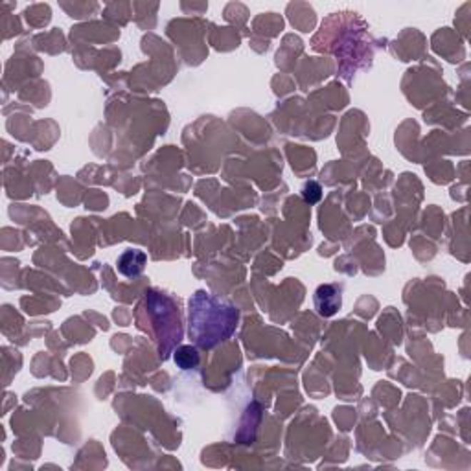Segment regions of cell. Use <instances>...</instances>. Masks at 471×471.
Returning <instances> with one entry per match:
<instances>
[{
	"label": "cell",
	"instance_id": "6da1fadb",
	"mask_svg": "<svg viewBox=\"0 0 471 471\" xmlns=\"http://www.w3.org/2000/svg\"><path fill=\"white\" fill-rule=\"evenodd\" d=\"M238 311L231 305H223L206 293H196L190 300V335L203 348H212L219 340H225L234 332Z\"/></svg>",
	"mask_w": 471,
	"mask_h": 471
},
{
	"label": "cell",
	"instance_id": "7a4b0ae2",
	"mask_svg": "<svg viewBox=\"0 0 471 471\" xmlns=\"http://www.w3.org/2000/svg\"><path fill=\"white\" fill-rule=\"evenodd\" d=\"M340 288L332 284L320 285L315 293V305H317V311H319L323 317H332L337 313V310L340 308Z\"/></svg>",
	"mask_w": 471,
	"mask_h": 471
},
{
	"label": "cell",
	"instance_id": "3957f363",
	"mask_svg": "<svg viewBox=\"0 0 471 471\" xmlns=\"http://www.w3.org/2000/svg\"><path fill=\"white\" fill-rule=\"evenodd\" d=\"M146 260H148V256H146V253H142V250H126L122 256L118 258V270H120L123 276H127V278L138 276L140 273L144 270Z\"/></svg>",
	"mask_w": 471,
	"mask_h": 471
},
{
	"label": "cell",
	"instance_id": "277c9868",
	"mask_svg": "<svg viewBox=\"0 0 471 471\" xmlns=\"http://www.w3.org/2000/svg\"><path fill=\"white\" fill-rule=\"evenodd\" d=\"M175 363L179 365L183 370H192L199 365V353L192 346H181L177 352H175Z\"/></svg>",
	"mask_w": 471,
	"mask_h": 471
},
{
	"label": "cell",
	"instance_id": "5b68a950",
	"mask_svg": "<svg viewBox=\"0 0 471 471\" xmlns=\"http://www.w3.org/2000/svg\"><path fill=\"white\" fill-rule=\"evenodd\" d=\"M302 196H304L305 201L317 203L320 197H323V190H320V186L317 183H310L304 186V192H302Z\"/></svg>",
	"mask_w": 471,
	"mask_h": 471
}]
</instances>
